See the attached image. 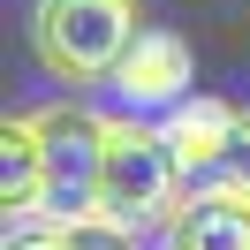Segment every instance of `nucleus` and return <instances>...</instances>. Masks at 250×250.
Here are the masks:
<instances>
[{"mask_svg":"<svg viewBox=\"0 0 250 250\" xmlns=\"http://www.w3.org/2000/svg\"><path fill=\"white\" fill-rule=\"evenodd\" d=\"M174 189H189L182 182V167H174V144H167V129H152V122H106V167H99V212L91 220H114V228H129V235H144V228H159V220H174Z\"/></svg>","mask_w":250,"mask_h":250,"instance_id":"1","label":"nucleus"},{"mask_svg":"<svg viewBox=\"0 0 250 250\" xmlns=\"http://www.w3.org/2000/svg\"><path fill=\"white\" fill-rule=\"evenodd\" d=\"M137 46V0H38L31 8V53L61 83H99Z\"/></svg>","mask_w":250,"mask_h":250,"instance_id":"2","label":"nucleus"},{"mask_svg":"<svg viewBox=\"0 0 250 250\" xmlns=\"http://www.w3.org/2000/svg\"><path fill=\"white\" fill-rule=\"evenodd\" d=\"M38 144H46V220L68 228V220H91L99 212V167H106V114L76 106H38Z\"/></svg>","mask_w":250,"mask_h":250,"instance_id":"3","label":"nucleus"},{"mask_svg":"<svg viewBox=\"0 0 250 250\" xmlns=\"http://www.w3.org/2000/svg\"><path fill=\"white\" fill-rule=\"evenodd\" d=\"M114 91L129 99V106H182L189 99V46L174 31H137V46L122 53V68H114Z\"/></svg>","mask_w":250,"mask_h":250,"instance_id":"4","label":"nucleus"},{"mask_svg":"<svg viewBox=\"0 0 250 250\" xmlns=\"http://www.w3.org/2000/svg\"><path fill=\"white\" fill-rule=\"evenodd\" d=\"M235 114H243V106H228V99H182V106H167V122H159V129H167L174 167H182L189 189L212 182L220 152H228V137H235Z\"/></svg>","mask_w":250,"mask_h":250,"instance_id":"5","label":"nucleus"},{"mask_svg":"<svg viewBox=\"0 0 250 250\" xmlns=\"http://www.w3.org/2000/svg\"><path fill=\"white\" fill-rule=\"evenodd\" d=\"M167 250H250V197L205 182L174 205L167 220Z\"/></svg>","mask_w":250,"mask_h":250,"instance_id":"6","label":"nucleus"},{"mask_svg":"<svg viewBox=\"0 0 250 250\" xmlns=\"http://www.w3.org/2000/svg\"><path fill=\"white\" fill-rule=\"evenodd\" d=\"M0 205H8V228L16 220H46V144H38L31 114L0 122Z\"/></svg>","mask_w":250,"mask_h":250,"instance_id":"7","label":"nucleus"},{"mask_svg":"<svg viewBox=\"0 0 250 250\" xmlns=\"http://www.w3.org/2000/svg\"><path fill=\"white\" fill-rule=\"evenodd\" d=\"M212 182H220V189H235V197H250V106L235 114V137H228V152H220Z\"/></svg>","mask_w":250,"mask_h":250,"instance_id":"8","label":"nucleus"},{"mask_svg":"<svg viewBox=\"0 0 250 250\" xmlns=\"http://www.w3.org/2000/svg\"><path fill=\"white\" fill-rule=\"evenodd\" d=\"M68 250H137V235L114 220H68Z\"/></svg>","mask_w":250,"mask_h":250,"instance_id":"9","label":"nucleus"},{"mask_svg":"<svg viewBox=\"0 0 250 250\" xmlns=\"http://www.w3.org/2000/svg\"><path fill=\"white\" fill-rule=\"evenodd\" d=\"M8 250H68V228H53V220H46V228H8Z\"/></svg>","mask_w":250,"mask_h":250,"instance_id":"10","label":"nucleus"}]
</instances>
